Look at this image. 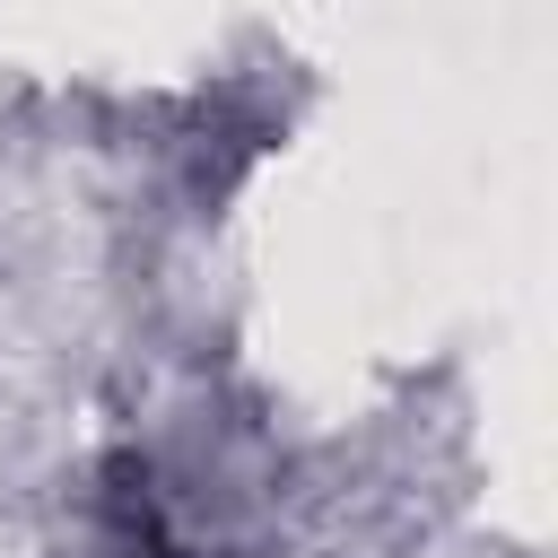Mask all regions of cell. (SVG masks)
Wrapping results in <instances>:
<instances>
[{"label": "cell", "mask_w": 558, "mask_h": 558, "mask_svg": "<svg viewBox=\"0 0 558 558\" xmlns=\"http://www.w3.org/2000/svg\"><path fill=\"white\" fill-rule=\"evenodd\" d=\"M52 558H235V541L209 523V506L174 480L157 436L131 418L105 427L61 480Z\"/></svg>", "instance_id": "1"}]
</instances>
